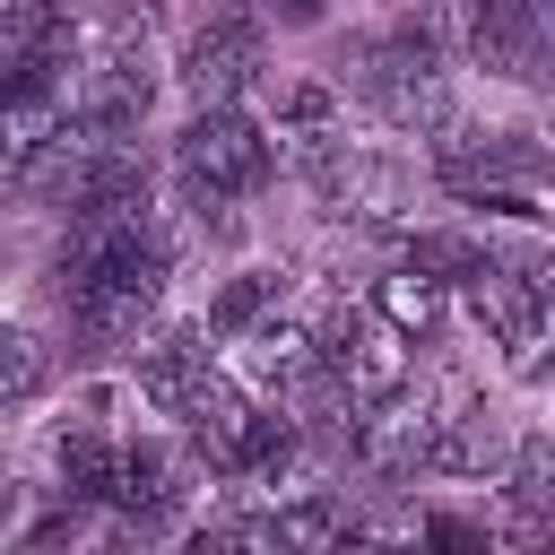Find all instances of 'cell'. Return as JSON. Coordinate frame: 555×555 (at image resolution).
Wrapping results in <instances>:
<instances>
[{
    "label": "cell",
    "mask_w": 555,
    "mask_h": 555,
    "mask_svg": "<svg viewBox=\"0 0 555 555\" xmlns=\"http://www.w3.org/2000/svg\"><path fill=\"white\" fill-rule=\"evenodd\" d=\"M468 312H477V330H486V347H503V356H538V338H546V260L538 251H520V260H503V251H486L468 278Z\"/></svg>",
    "instance_id": "2"
},
{
    "label": "cell",
    "mask_w": 555,
    "mask_h": 555,
    "mask_svg": "<svg viewBox=\"0 0 555 555\" xmlns=\"http://www.w3.org/2000/svg\"><path fill=\"white\" fill-rule=\"evenodd\" d=\"M173 78H182V95H191V104H234V95L260 78V17L217 9V17H208L191 43H182Z\"/></svg>",
    "instance_id": "3"
},
{
    "label": "cell",
    "mask_w": 555,
    "mask_h": 555,
    "mask_svg": "<svg viewBox=\"0 0 555 555\" xmlns=\"http://www.w3.org/2000/svg\"><path fill=\"white\" fill-rule=\"evenodd\" d=\"M199 373H208V330H191V321H173V330H156V338L139 347V399H147L156 416H173Z\"/></svg>",
    "instance_id": "6"
},
{
    "label": "cell",
    "mask_w": 555,
    "mask_h": 555,
    "mask_svg": "<svg viewBox=\"0 0 555 555\" xmlns=\"http://www.w3.org/2000/svg\"><path fill=\"white\" fill-rule=\"evenodd\" d=\"M304 130H338V95H330L321 78H304V87L278 95V130H269V139H304Z\"/></svg>",
    "instance_id": "13"
},
{
    "label": "cell",
    "mask_w": 555,
    "mask_h": 555,
    "mask_svg": "<svg viewBox=\"0 0 555 555\" xmlns=\"http://www.w3.org/2000/svg\"><path fill=\"white\" fill-rule=\"evenodd\" d=\"M278 304H286V278H278V269H243V278H225V286L208 295V321H199V330H208V347H225V338H243V330H251L260 312H278Z\"/></svg>",
    "instance_id": "9"
},
{
    "label": "cell",
    "mask_w": 555,
    "mask_h": 555,
    "mask_svg": "<svg viewBox=\"0 0 555 555\" xmlns=\"http://www.w3.org/2000/svg\"><path fill=\"white\" fill-rule=\"evenodd\" d=\"M52 9H87V0H52Z\"/></svg>",
    "instance_id": "15"
},
{
    "label": "cell",
    "mask_w": 555,
    "mask_h": 555,
    "mask_svg": "<svg viewBox=\"0 0 555 555\" xmlns=\"http://www.w3.org/2000/svg\"><path fill=\"white\" fill-rule=\"evenodd\" d=\"M373 321H390L408 347H425L442 321H451V286L442 278H425V269H390V278H373Z\"/></svg>",
    "instance_id": "7"
},
{
    "label": "cell",
    "mask_w": 555,
    "mask_h": 555,
    "mask_svg": "<svg viewBox=\"0 0 555 555\" xmlns=\"http://www.w3.org/2000/svg\"><path fill=\"white\" fill-rule=\"evenodd\" d=\"M269 538H278V546H338V538H347V503H338L330 486H312V494H295V503L269 512Z\"/></svg>",
    "instance_id": "10"
},
{
    "label": "cell",
    "mask_w": 555,
    "mask_h": 555,
    "mask_svg": "<svg viewBox=\"0 0 555 555\" xmlns=\"http://www.w3.org/2000/svg\"><path fill=\"white\" fill-rule=\"evenodd\" d=\"M364 95H373V113H382L390 130H408V139H442V130L460 121V95H451L442 69H390V78H364Z\"/></svg>",
    "instance_id": "5"
},
{
    "label": "cell",
    "mask_w": 555,
    "mask_h": 555,
    "mask_svg": "<svg viewBox=\"0 0 555 555\" xmlns=\"http://www.w3.org/2000/svg\"><path fill=\"white\" fill-rule=\"evenodd\" d=\"M113 434L95 425V416H78V425H61L52 434V468H61V494L69 503H113Z\"/></svg>",
    "instance_id": "8"
},
{
    "label": "cell",
    "mask_w": 555,
    "mask_h": 555,
    "mask_svg": "<svg viewBox=\"0 0 555 555\" xmlns=\"http://www.w3.org/2000/svg\"><path fill=\"white\" fill-rule=\"evenodd\" d=\"M260 17H286V26H312L321 0H260Z\"/></svg>",
    "instance_id": "14"
},
{
    "label": "cell",
    "mask_w": 555,
    "mask_h": 555,
    "mask_svg": "<svg viewBox=\"0 0 555 555\" xmlns=\"http://www.w3.org/2000/svg\"><path fill=\"white\" fill-rule=\"evenodd\" d=\"M486 251H494V243H477V234H408V269H425V278H442V286H460Z\"/></svg>",
    "instance_id": "12"
},
{
    "label": "cell",
    "mask_w": 555,
    "mask_h": 555,
    "mask_svg": "<svg viewBox=\"0 0 555 555\" xmlns=\"http://www.w3.org/2000/svg\"><path fill=\"white\" fill-rule=\"evenodd\" d=\"M468 61L494 78L546 69V0H468Z\"/></svg>",
    "instance_id": "4"
},
{
    "label": "cell",
    "mask_w": 555,
    "mask_h": 555,
    "mask_svg": "<svg viewBox=\"0 0 555 555\" xmlns=\"http://www.w3.org/2000/svg\"><path fill=\"white\" fill-rule=\"evenodd\" d=\"M269 173H278V139L243 104H199L191 130L173 139V182L199 234H234V199H251Z\"/></svg>",
    "instance_id": "1"
},
{
    "label": "cell",
    "mask_w": 555,
    "mask_h": 555,
    "mask_svg": "<svg viewBox=\"0 0 555 555\" xmlns=\"http://www.w3.org/2000/svg\"><path fill=\"white\" fill-rule=\"evenodd\" d=\"M43 382H52V356H43V338H35V330H17V321H0V408H26V399H43Z\"/></svg>",
    "instance_id": "11"
}]
</instances>
